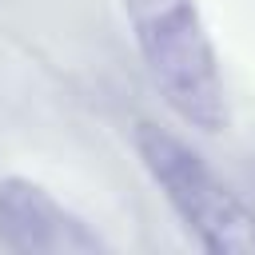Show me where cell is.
<instances>
[{"label":"cell","mask_w":255,"mask_h":255,"mask_svg":"<svg viewBox=\"0 0 255 255\" xmlns=\"http://www.w3.org/2000/svg\"><path fill=\"white\" fill-rule=\"evenodd\" d=\"M131 40L147 64L163 104L195 131L215 135L227 128V88L219 52L195 0H120Z\"/></svg>","instance_id":"obj_1"},{"label":"cell","mask_w":255,"mask_h":255,"mask_svg":"<svg viewBox=\"0 0 255 255\" xmlns=\"http://www.w3.org/2000/svg\"><path fill=\"white\" fill-rule=\"evenodd\" d=\"M135 155L183 231L211 255H255V207L175 131L139 120Z\"/></svg>","instance_id":"obj_2"},{"label":"cell","mask_w":255,"mask_h":255,"mask_svg":"<svg viewBox=\"0 0 255 255\" xmlns=\"http://www.w3.org/2000/svg\"><path fill=\"white\" fill-rule=\"evenodd\" d=\"M0 247L12 255H100L112 243L28 175L0 179Z\"/></svg>","instance_id":"obj_3"}]
</instances>
